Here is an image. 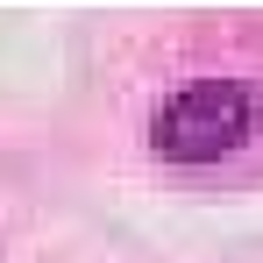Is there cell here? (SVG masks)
<instances>
[{
    "label": "cell",
    "mask_w": 263,
    "mask_h": 263,
    "mask_svg": "<svg viewBox=\"0 0 263 263\" xmlns=\"http://www.w3.org/2000/svg\"><path fill=\"white\" fill-rule=\"evenodd\" d=\"M263 100L235 79H199V86H178L157 114V149L178 157V164H206L220 149H235L242 135L256 128Z\"/></svg>",
    "instance_id": "1"
}]
</instances>
